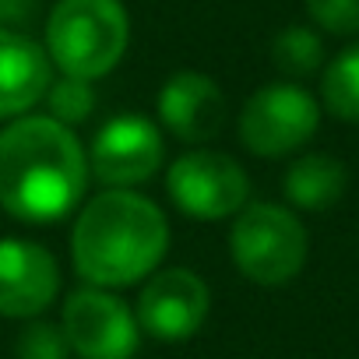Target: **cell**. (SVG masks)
<instances>
[{"label": "cell", "mask_w": 359, "mask_h": 359, "mask_svg": "<svg viewBox=\"0 0 359 359\" xmlns=\"http://www.w3.org/2000/svg\"><path fill=\"white\" fill-rule=\"evenodd\" d=\"M88 158L71 127L53 116H18L0 130V208L22 222H57L78 208Z\"/></svg>", "instance_id": "1"}, {"label": "cell", "mask_w": 359, "mask_h": 359, "mask_svg": "<svg viewBox=\"0 0 359 359\" xmlns=\"http://www.w3.org/2000/svg\"><path fill=\"white\" fill-rule=\"evenodd\" d=\"M162 155H165L162 130L137 113H123L99 127L88 148V169L99 176L102 187L123 191L151 180L162 165Z\"/></svg>", "instance_id": "8"}, {"label": "cell", "mask_w": 359, "mask_h": 359, "mask_svg": "<svg viewBox=\"0 0 359 359\" xmlns=\"http://www.w3.org/2000/svg\"><path fill=\"white\" fill-rule=\"evenodd\" d=\"M60 289L57 257L29 240H0V317H36Z\"/></svg>", "instance_id": "10"}, {"label": "cell", "mask_w": 359, "mask_h": 359, "mask_svg": "<svg viewBox=\"0 0 359 359\" xmlns=\"http://www.w3.org/2000/svg\"><path fill=\"white\" fill-rule=\"evenodd\" d=\"M320 99L331 116L345 123H359V43L345 46L320 78Z\"/></svg>", "instance_id": "14"}, {"label": "cell", "mask_w": 359, "mask_h": 359, "mask_svg": "<svg viewBox=\"0 0 359 359\" xmlns=\"http://www.w3.org/2000/svg\"><path fill=\"white\" fill-rule=\"evenodd\" d=\"M53 85V60L29 32L0 29V120L29 116Z\"/></svg>", "instance_id": "12"}, {"label": "cell", "mask_w": 359, "mask_h": 359, "mask_svg": "<svg viewBox=\"0 0 359 359\" xmlns=\"http://www.w3.org/2000/svg\"><path fill=\"white\" fill-rule=\"evenodd\" d=\"M39 15V0H0V29L25 32Z\"/></svg>", "instance_id": "19"}, {"label": "cell", "mask_w": 359, "mask_h": 359, "mask_svg": "<svg viewBox=\"0 0 359 359\" xmlns=\"http://www.w3.org/2000/svg\"><path fill=\"white\" fill-rule=\"evenodd\" d=\"M306 11L331 36H359V0H306Z\"/></svg>", "instance_id": "18"}, {"label": "cell", "mask_w": 359, "mask_h": 359, "mask_svg": "<svg viewBox=\"0 0 359 359\" xmlns=\"http://www.w3.org/2000/svg\"><path fill=\"white\" fill-rule=\"evenodd\" d=\"M130 43V18L120 0H57L46 18V53L60 74L95 81L109 74Z\"/></svg>", "instance_id": "3"}, {"label": "cell", "mask_w": 359, "mask_h": 359, "mask_svg": "<svg viewBox=\"0 0 359 359\" xmlns=\"http://www.w3.org/2000/svg\"><path fill=\"white\" fill-rule=\"evenodd\" d=\"M212 292L205 278L187 268H165L155 271L137 299V324L158 341H187L201 331L208 317Z\"/></svg>", "instance_id": "9"}, {"label": "cell", "mask_w": 359, "mask_h": 359, "mask_svg": "<svg viewBox=\"0 0 359 359\" xmlns=\"http://www.w3.org/2000/svg\"><path fill=\"white\" fill-rule=\"evenodd\" d=\"M320 123L317 99L296 81L257 88L240 113V141L261 158H282L303 148Z\"/></svg>", "instance_id": "5"}, {"label": "cell", "mask_w": 359, "mask_h": 359, "mask_svg": "<svg viewBox=\"0 0 359 359\" xmlns=\"http://www.w3.org/2000/svg\"><path fill=\"white\" fill-rule=\"evenodd\" d=\"M158 120L180 141H212L226 123V95L201 71H180L158 88Z\"/></svg>", "instance_id": "11"}, {"label": "cell", "mask_w": 359, "mask_h": 359, "mask_svg": "<svg viewBox=\"0 0 359 359\" xmlns=\"http://www.w3.org/2000/svg\"><path fill=\"white\" fill-rule=\"evenodd\" d=\"M229 250L236 268L257 285L292 282L310 254L306 226L282 205L254 201L247 205L229 233Z\"/></svg>", "instance_id": "4"}, {"label": "cell", "mask_w": 359, "mask_h": 359, "mask_svg": "<svg viewBox=\"0 0 359 359\" xmlns=\"http://www.w3.org/2000/svg\"><path fill=\"white\" fill-rule=\"evenodd\" d=\"M169 247V222L162 208L130 191L95 194L74 222L71 257L95 289H123L151 275Z\"/></svg>", "instance_id": "2"}, {"label": "cell", "mask_w": 359, "mask_h": 359, "mask_svg": "<svg viewBox=\"0 0 359 359\" xmlns=\"http://www.w3.org/2000/svg\"><path fill=\"white\" fill-rule=\"evenodd\" d=\"M345 184H348L345 165L324 151L303 155L285 169V198H289V205H296L303 212H324V208L338 205L345 194Z\"/></svg>", "instance_id": "13"}, {"label": "cell", "mask_w": 359, "mask_h": 359, "mask_svg": "<svg viewBox=\"0 0 359 359\" xmlns=\"http://www.w3.org/2000/svg\"><path fill=\"white\" fill-rule=\"evenodd\" d=\"M15 355L18 359H71L74 352H71V341L60 324L32 320L29 327H22V334L15 341Z\"/></svg>", "instance_id": "17"}, {"label": "cell", "mask_w": 359, "mask_h": 359, "mask_svg": "<svg viewBox=\"0 0 359 359\" xmlns=\"http://www.w3.org/2000/svg\"><path fill=\"white\" fill-rule=\"evenodd\" d=\"M271 64L285 78H310L324 64V43L306 25H289L271 43Z\"/></svg>", "instance_id": "15"}, {"label": "cell", "mask_w": 359, "mask_h": 359, "mask_svg": "<svg viewBox=\"0 0 359 359\" xmlns=\"http://www.w3.org/2000/svg\"><path fill=\"white\" fill-rule=\"evenodd\" d=\"M46 102H50V116H53L57 123L71 127V123H81V120L92 116V109H95V88H92V81H85V78L64 74V78H57V81L50 85Z\"/></svg>", "instance_id": "16"}, {"label": "cell", "mask_w": 359, "mask_h": 359, "mask_svg": "<svg viewBox=\"0 0 359 359\" xmlns=\"http://www.w3.org/2000/svg\"><path fill=\"white\" fill-rule=\"evenodd\" d=\"M169 198L176 208L201 219V222H219L226 215H240L250 198V176L247 169L226 155V151H187L169 165Z\"/></svg>", "instance_id": "6"}, {"label": "cell", "mask_w": 359, "mask_h": 359, "mask_svg": "<svg viewBox=\"0 0 359 359\" xmlns=\"http://www.w3.org/2000/svg\"><path fill=\"white\" fill-rule=\"evenodd\" d=\"M64 334L78 359H130L141 341L137 313L109 289H78L64 303Z\"/></svg>", "instance_id": "7"}]
</instances>
